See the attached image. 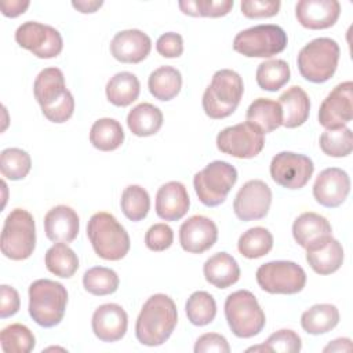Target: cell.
Instances as JSON below:
<instances>
[{
    "instance_id": "6da1fadb",
    "label": "cell",
    "mask_w": 353,
    "mask_h": 353,
    "mask_svg": "<svg viewBox=\"0 0 353 353\" xmlns=\"http://www.w3.org/2000/svg\"><path fill=\"white\" fill-rule=\"evenodd\" d=\"M178 323L176 305L165 294H154L143 303L135 323V336L145 346H160L174 332Z\"/></svg>"
},
{
    "instance_id": "7a4b0ae2",
    "label": "cell",
    "mask_w": 353,
    "mask_h": 353,
    "mask_svg": "<svg viewBox=\"0 0 353 353\" xmlns=\"http://www.w3.org/2000/svg\"><path fill=\"white\" fill-rule=\"evenodd\" d=\"M33 92L41 112L51 123H65L74 112V98L66 88L65 76L58 68L43 69L33 84Z\"/></svg>"
},
{
    "instance_id": "3957f363",
    "label": "cell",
    "mask_w": 353,
    "mask_h": 353,
    "mask_svg": "<svg viewBox=\"0 0 353 353\" xmlns=\"http://www.w3.org/2000/svg\"><path fill=\"white\" fill-rule=\"evenodd\" d=\"M87 237L95 254L106 261H120L130 251V236L109 212H95L87 223Z\"/></svg>"
},
{
    "instance_id": "277c9868",
    "label": "cell",
    "mask_w": 353,
    "mask_h": 353,
    "mask_svg": "<svg viewBox=\"0 0 353 353\" xmlns=\"http://www.w3.org/2000/svg\"><path fill=\"white\" fill-rule=\"evenodd\" d=\"M29 314L36 324L44 328L58 325L66 310L68 291L63 284L39 279L29 285Z\"/></svg>"
},
{
    "instance_id": "5b68a950",
    "label": "cell",
    "mask_w": 353,
    "mask_h": 353,
    "mask_svg": "<svg viewBox=\"0 0 353 353\" xmlns=\"http://www.w3.org/2000/svg\"><path fill=\"white\" fill-rule=\"evenodd\" d=\"M244 92L241 76L232 69L216 70L203 94V110L210 119H225L239 106Z\"/></svg>"
},
{
    "instance_id": "8992f818",
    "label": "cell",
    "mask_w": 353,
    "mask_h": 353,
    "mask_svg": "<svg viewBox=\"0 0 353 353\" xmlns=\"http://www.w3.org/2000/svg\"><path fill=\"white\" fill-rule=\"evenodd\" d=\"M341 48L331 37H317L305 44L296 58L301 76L310 83L328 81L339 62Z\"/></svg>"
},
{
    "instance_id": "52a82bcc",
    "label": "cell",
    "mask_w": 353,
    "mask_h": 353,
    "mask_svg": "<svg viewBox=\"0 0 353 353\" xmlns=\"http://www.w3.org/2000/svg\"><path fill=\"white\" fill-rule=\"evenodd\" d=\"M223 309L228 325L237 338H252L266 324V317L258 299L248 290H239L229 294Z\"/></svg>"
},
{
    "instance_id": "ba28073f",
    "label": "cell",
    "mask_w": 353,
    "mask_h": 353,
    "mask_svg": "<svg viewBox=\"0 0 353 353\" xmlns=\"http://www.w3.org/2000/svg\"><path fill=\"white\" fill-rule=\"evenodd\" d=\"M1 252L12 261L28 259L36 248V225L33 215L23 208H14L6 218L1 241Z\"/></svg>"
},
{
    "instance_id": "9c48e42d",
    "label": "cell",
    "mask_w": 353,
    "mask_h": 353,
    "mask_svg": "<svg viewBox=\"0 0 353 353\" xmlns=\"http://www.w3.org/2000/svg\"><path fill=\"white\" fill-rule=\"evenodd\" d=\"M288 37L279 25L263 23L239 32L233 40V50L248 58H270L287 47Z\"/></svg>"
},
{
    "instance_id": "30bf717a",
    "label": "cell",
    "mask_w": 353,
    "mask_h": 353,
    "mask_svg": "<svg viewBox=\"0 0 353 353\" xmlns=\"http://www.w3.org/2000/svg\"><path fill=\"white\" fill-rule=\"evenodd\" d=\"M237 181V170L228 161L215 160L194 174L193 186L199 200L207 207L222 204Z\"/></svg>"
},
{
    "instance_id": "8fae6325",
    "label": "cell",
    "mask_w": 353,
    "mask_h": 353,
    "mask_svg": "<svg viewBox=\"0 0 353 353\" xmlns=\"http://www.w3.org/2000/svg\"><path fill=\"white\" fill-rule=\"evenodd\" d=\"M258 285L269 294L294 295L303 290L306 273L302 266L292 261H270L256 270Z\"/></svg>"
},
{
    "instance_id": "7c38bea8",
    "label": "cell",
    "mask_w": 353,
    "mask_h": 353,
    "mask_svg": "<svg viewBox=\"0 0 353 353\" xmlns=\"http://www.w3.org/2000/svg\"><path fill=\"white\" fill-rule=\"evenodd\" d=\"M15 41L19 47L43 59L58 57L63 48L59 30L36 21H28L19 25L15 30Z\"/></svg>"
},
{
    "instance_id": "4fadbf2b",
    "label": "cell",
    "mask_w": 353,
    "mask_h": 353,
    "mask_svg": "<svg viewBox=\"0 0 353 353\" xmlns=\"http://www.w3.org/2000/svg\"><path fill=\"white\" fill-rule=\"evenodd\" d=\"M265 134L250 123H239L223 128L216 135V148L225 154L237 159H252L265 146Z\"/></svg>"
},
{
    "instance_id": "5bb4252c",
    "label": "cell",
    "mask_w": 353,
    "mask_h": 353,
    "mask_svg": "<svg viewBox=\"0 0 353 353\" xmlns=\"http://www.w3.org/2000/svg\"><path fill=\"white\" fill-rule=\"evenodd\" d=\"M269 171L272 179L281 188L301 189L312 178L314 165L312 159L305 154L280 152L272 159Z\"/></svg>"
},
{
    "instance_id": "9a60e30c",
    "label": "cell",
    "mask_w": 353,
    "mask_h": 353,
    "mask_svg": "<svg viewBox=\"0 0 353 353\" xmlns=\"http://www.w3.org/2000/svg\"><path fill=\"white\" fill-rule=\"evenodd\" d=\"M272 204V190L261 179L247 181L237 192L233 211L240 221H256L268 215Z\"/></svg>"
},
{
    "instance_id": "2e32d148",
    "label": "cell",
    "mask_w": 353,
    "mask_h": 353,
    "mask_svg": "<svg viewBox=\"0 0 353 353\" xmlns=\"http://www.w3.org/2000/svg\"><path fill=\"white\" fill-rule=\"evenodd\" d=\"M353 119V83H339L325 97L319 109V123L325 130L346 127Z\"/></svg>"
},
{
    "instance_id": "e0dca14e",
    "label": "cell",
    "mask_w": 353,
    "mask_h": 353,
    "mask_svg": "<svg viewBox=\"0 0 353 353\" xmlns=\"http://www.w3.org/2000/svg\"><path fill=\"white\" fill-rule=\"evenodd\" d=\"M350 178L347 172L338 167L323 170L313 185L314 200L327 208L339 207L349 196Z\"/></svg>"
},
{
    "instance_id": "ac0fdd59",
    "label": "cell",
    "mask_w": 353,
    "mask_h": 353,
    "mask_svg": "<svg viewBox=\"0 0 353 353\" xmlns=\"http://www.w3.org/2000/svg\"><path fill=\"white\" fill-rule=\"evenodd\" d=\"M218 240V228L215 222L204 215L188 218L179 228L181 247L190 254H203Z\"/></svg>"
},
{
    "instance_id": "d6986e66",
    "label": "cell",
    "mask_w": 353,
    "mask_h": 353,
    "mask_svg": "<svg viewBox=\"0 0 353 353\" xmlns=\"http://www.w3.org/2000/svg\"><path fill=\"white\" fill-rule=\"evenodd\" d=\"M91 327L94 335L102 342L120 341L128 327L127 312L117 303H105L95 309Z\"/></svg>"
},
{
    "instance_id": "ffe728a7",
    "label": "cell",
    "mask_w": 353,
    "mask_h": 353,
    "mask_svg": "<svg viewBox=\"0 0 353 353\" xmlns=\"http://www.w3.org/2000/svg\"><path fill=\"white\" fill-rule=\"evenodd\" d=\"M339 15L341 4L336 0H301L295 6L298 22L312 30L334 26Z\"/></svg>"
},
{
    "instance_id": "44dd1931",
    "label": "cell",
    "mask_w": 353,
    "mask_h": 353,
    "mask_svg": "<svg viewBox=\"0 0 353 353\" xmlns=\"http://www.w3.org/2000/svg\"><path fill=\"white\" fill-rule=\"evenodd\" d=\"M150 50V37L139 29L120 30L110 41L113 58L123 63H139L149 55Z\"/></svg>"
},
{
    "instance_id": "7402d4cb",
    "label": "cell",
    "mask_w": 353,
    "mask_h": 353,
    "mask_svg": "<svg viewBox=\"0 0 353 353\" xmlns=\"http://www.w3.org/2000/svg\"><path fill=\"white\" fill-rule=\"evenodd\" d=\"M190 199L183 183L170 181L156 193V214L164 221H179L189 211Z\"/></svg>"
},
{
    "instance_id": "603a6c76",
    "label": "cell",
    "mask_w": 353,
    "mask_h": 353,
    "mask_svg": "<svg viewBox=\"0 0 353 353\" xmlns=\"http://www.w3.org/2000/svg\"><path fill=\"white\" fill-rule=\"evenodd\" d=\"M80 229L77 212L68 205H57L44 216V232L54 243H72Z\"/></svg>"
},
{
    "instance_id": "cb8c5ba5",
    "label": "cell",
    "mask_w": 353,
    "mask_h": 353,
    "mask_svg": "<svg viewBox=\"0 0 353 353\" xmlns=\"http://www.w3.org/2000/svg\"><path fill=\"white\" fill-rule=\"evenodd\" d=\"M343 247L332 236L306 250V262L321 276L335 273L343 263Z\"/></svg>"
},
{
    "instance_id": "d4e9b609",
    "label": "cell",
    "mask_w": 353,
    "mask_h": 353,
    "mask_svg": "<svg viewBox=\"0 0 353 353\" xmlns=\"http://www.w3.org/2000/svg\"><path fill=\"white\" fill-rule=\"evenodd\" d=\"M292 236L295 241L305 250L319 244L324 239L332 236L331 223L320 214L303 212L292 223Z\"/></svg>"
},
{
    "instance_id": "484cf974",
    "label": "cell",
    "mask_w": 353,
    "mask_h": 353,
    "mask_svg": "<svg viewBox=\"0 0 353 353\" xmlns=\"http://www.w3.org/2000/svg\"><path fill=\"white\" fill-rule=\"evenodd\" d=\"M283 124L285 128H296L306 123L310 113V99L303 88L292 85L279 97Z\"/></svg>"
},
{
    "instance_id": "4316f807",
    "label": "cell",
    "mask_w": 353,
    "mask_h": 353,
    "mask_svg": "<svg viewBox=\"0 0 353 353\" xmlns=\"http://www.w3.org/2000/svg\"><path fill=\"white\" fill-rule=\"evenodd\" d=\"M205 280L216 288H228L240 279L237 261L228 252H216L210 256L203 266Z\"/></svg>"
},
{
    "instance_id": "83f0119b",
    "label": "cell",
    "mask_w": 353,
    "mask_h": 353,
    "mask_svg": "<svg viewBox=\"0 0 353 353\" xmlns=\"http://www.w3.org/2000/svg\"><path fill=\"white\" fill-rule=\"evenodd\" d=\"M247 123L255 125L262 134H269L283 124V114L279 102L269 98H256L247 109Z\"/></svg>"
},
{
    "instance_id": "f1b7e54d",
    "label": "cell",
    "mask_w": 353,
    "mask_h": 353,
    "mask_svg": "<svg viewBox=\"0 0 353 353\" xmlns=\"http://www.w3.org/2000/svg\"><path fill=\"white\" fill-rule=\"evenodd\" d=\"M161 110L148 102H142L132 108L127 114V125L137 137H150L159 132L163 125Z\"/></svg>"
},
{
    "instance_id": "f546056e",
    "label": "cell",
    "mask_w": 353,
    "mask_h": 353,
    "mask_svg": "<svg viewBox=\"0 0 353 353\" xmlns=\"http://www.w3.org/2000/svg\"><path fill=\"white\" fill-rule=\"evenodd\" d=\"M106 98L114 106H128L138 99L141 84L131 72H119L106 84Z\"/></svg>"
},
{
    "instance_id": "4dcf8cb0",
    "label": "cell",
    "mask_w": 353,
    "mask_h": 353,
    "mask_svg": "<svg viewBox=\"0 0 353 353\" xmlns=\"http://www.w3.org/2000/svg\"><path fill=\"white\" fill-rule=\"evenodd\" d=\"M339 323V312L335 305L317 303L301 316V325L303 331L310 335H321L334 330Z\"/></svg>"
},
{
    "instance_id": "1f68e13d",
    "label": "cell",
    "mask_w": 353,
    "mask_h": 353,
    "mask_svg": "<svg viewBox=\"0 0 353 353\" xmlns=\"http://www.w3.org/2000/svg\"><path fill=\"white\" fill-rule=\"evenodd\" d=\"M182 87V74L176 68L160 66L154 69L148 79L150 94L159 101H171Z\"/></svg>"
},
{
    "instance_id": "d6a6232c",
    "label": "cell",
    "mask_w": 353,
    "mask_h": 353,
    "mask_svg": "<svg viewBox=\"0 0 353 353\" xmlns=\"http://www.w3.org/2000/svg\"><path fill=\"white\" fill-rule=\"evenodd\" d=\"M90 142L95 149L102 152L116 150L124 142V130L114 119H98L90 130Z\"/></svg>"
},
{
    "instance_id": "836d02e7",
    "label": "cell",
    "mask_w": 353,
    "mask_h": 353,
    "mask_svg": "<svg viewBox=\"0 0 353 353\" xmlns=\"http://www.w3.org/2000/svg\"><path fill=\"white\" fill-rule=\"evenodd\" d=\"M44 262L48 272L62 279L72 277L79 269V258L66 243H55L50 247L46 252Z\"/></svg>"
},
{
    "instance_id": "e575fe53",
    "label": "cell",
    "mask_w": 353,
    "mask_h": 353,
    "mask_svg": "<svg viewBox=\"0 0 353 353\" xmlns=\"http://www.w3.org/2000/svg\"><path fill=\"white\" fill-rule=\"evenodd\" d=\"M291 77L290 65L284 59H269L258 65L255 79L261 90L279 91L283 88Z\"/></svg>"
},
{
    "instance_id": "d590c367",
    "label": "cell",
    "mask_w": 353,
    "mask_h": 353,
    "mask_svg": "<svg viewBox=\"0 0 353 353\" xmlns=\"http://www.w3.org/2000/svg\"><path fill=\"white\" fill-rule=\"evenodd\" d=\"M273 248L272 233L262 226L250 228L245 230L237 241L239 252L248 259H256L265 256Z\"/></svg>"
},
{
    "instance_id": "8d00e7d4",
    "label": "cell",
    "mask_w": 353,
    "mask_h": 353,
    "mask_svg": "<svg viewBox=\"0 0 353 353\" xmlns=\"http://www.w3.org/2000/svg\"><path fill=\"white\" fill-rule=\"evenodd\" d=\"M185 312L188 320L193 325L204 327L214 321L216 316V302L210 292L196 291L188 298L185 303Z\"/></svg>"
},
{
    "instance_id": "74e56055",
    "label": "cell",
    "mask_w": 353,
    "mask_h": 353,
    "mask_svg": "<svg viewBox=\"0 0 353 353\" xmlns=\"http://www.w3.org/2000/svg\"><path fill=\"white\" fill-rule=\"evenodd\" d=\"M120 284V279L117 273L105 266H94L85 270L83 276L84 290L92 295L103 296L110 295L117 291Z\"/></svg>"
},
{
    "instance_id": "f35d334b",
    "label": "cell",
    "mask_w": 353,
    "mask_h": 353,
    "mask_svg": "<svg viewBox=\"0 0 353 353\" xmlns=\"http://www.w3.org/2000/svg\"><path fill=\"white\" fill-rule=\"evenodd\" d=\"M120 207L125 218L130 221H142L150 210L149 193L139 185H130L121 193Z\"/></svg>"
},
{
    "instance_id": "ab89813d",
    "label": "cell",
    "mask_w": 353,
    "mask_h": 353,
    "mask_svg": "<svg viewBox=\"0 0 353 353\" xmlns=\"http://www.w3.org/2000/svg\"><path fill=\"white\" fill-rule=\"evenodd\" d=\"M0 342L6 353H29L34 349L36 338L26 325L15 323L1 330Z\"/></svg>"
},
{
    "instance_id": "60d3db41",
    "label": "cell",
    "mask_w": 353,
    "mask_h": 353,
    "mask_svg": "<svg viewBox=\"0 0 353 353\" xmlns=\"http://www.w3.org/2000/svg\"><path fill=\"white\" fill-rule=\"evenodd\" d=\"M32 168V159L23 149L7 148L0 154L1 175L11 181L23 179Z\"/></svg>"
},
{
    "instance_id": "b9f144b4",
    "label": "cell",
    "mask_w": 353,
    "mask_h": 353,
    "mask_svg": "<svg viewBox=\"0 0 353 353\" xmlns=\"http://www.w3.org/2000/svg\"><path fill=\"white\" fill-rule=\"evenodd\" d=\"M320 149L330 157H346L353 150V135L349 127L325 130L319 139Z\"/></svg>"
},
{
    "instance_id": "7bdbcfd3",
    "label": "cell",
    "mask_w": 353,
    "mask_h": 353,
    "mask_svg": "<svg viewBox=\"0 0 353 353\" xmlns=\"http://www.w3.org/2000/svg\"><path fill=\"white\" fill-rule=\"evenodd\" d=\"M233 0H181L178 1L179 10L190 17H225L233 8Z\"/></svg>"
},
{
    "instance_id": "ee69618b",
    "label": "cell",
    "mask_w": 353,
    "mask_h": 353,
    "mask_svg": "<svg viewBox=\"0 0 353 353\" xmlns=\"http://www.w3.org/2000/svg\"><path fill=\"white\" fill-rule=\"evenodd\" d=\"M268 352L295 353L302 349L301 336L292 330H279L273 332L265 342Z\"/></svg>"
},
{
    "instance_id": "f6af8a7d",
    "label": "cell",
    "mask_w": 353,
    "mask_h": 353,
    "mask_svg": "<svg viewBox=\"0 0 353 353\" xmlns=\"http://www.w3.org/2000/svg\"><path fill=\"white\" fill-rule=\"evenodd\" d=\"M174 243V232L167 223L152 225L145 234V244L150 251L161 252Z\"/></svg>"
},
{
    "instance_id": "bcb514c9",
    "label": "cell",
    "mask_w": 353,
    "mask_h": 353,
    "mask_svg": "<svg viewBox=\"0 0 353 353\" xmlns=\"http://www.w3.org/2000/svg\"><path fill=\"white\" fill-rule=\"evenodd\" d=\"M281 3L279 0H243L240 3L241 14L251 19L270 18L277 15Z\"/></svg>"
},
{
    "instance_id": "7dc6e473",
    "label": "cell",
    "mask_w": 353,
    "mask_h": 353,
    "mask_svg": "<svg viewBox=\"0 0 353 353\" xmlns=\"http://www.w3.org/2000/svg\"><path fill=\"white\" fill-rule=\"evenodd\" d=\"M157 52L164 58H178L183 52V39L179 33H163L156 41Z\"/></svg>"
},
{
    "instance_id": "c3c4849f",
    "label": "cell",
    "mask_w": 353,
    "mask_h": 353,
    "mask_svg": "<svg viewBox=\"0 0 353 353\" xmlns=\"http://www.w3.org/2000/svg\"><path fill=\"white\" fill-rule=\"evenodd\" d=\"M208 352L229 353L230 346L223 335L216 332H207L197 338L194 343V353H208Z\"/></svg>"
},
{
    "instance_id": "681fc988",
    "label": "cell",
    "mask_w": 353,
    "mask_h": 353,
    "mask_svg": "<svg viewBox=\"0 0 353 353\" xmlns=\"http://www.w3.org/2000/svg\"><path fill=\"white\" fill-rule=\"evenodd\" d=\"M21 306L18 291L7 284L0 287V317L7 319L14 316Z\"/></svg>"
},
{
    "instance_id": "f907efd6",
    "label": "cell",
    "mask_w": 353,
    "mask_h": 353,
    "mask_svg": "<svg viewBox=\"0 0 353 353\" xmlns=\"http://www.w3.org/2000/svg\"><path fill=\"white\" fill-rule=\"evenodd\" d=\"M29 6H30V1L28 0H1L0 1L1 14L8 18L19 17L28 10Z\"/></svg>"
},
{
    "instance_id": "816d5d0a",
    "label": "cell",
    "mask_w": 353,
    "mask_h": 353,
    "mask_svg": "<svg viewBox=\"0 0 353 353\" xmlns=\"http://www.w3.org/2000/svg\"><path fill=\"white\" fill-rule=\"evenodd\" d=\"M72 6L80 11L81 14H92L95 11H98L102 6L103 1H98V0H77V1H72Z\"/></svg>"
},
{
    "instance_id": "f5cc1de1",
    "label": "cell",
    "mask_w": 353,
    "mask_h": 353,
    "mask_svg": "<svg viewBox=\"0 0 353 353\" xmlns=\"http://www.w3.org/2000/svg\"><path fill=\"white\" fill-rule=\"evenodd\" d=\"M352 350V341L349 338H338L330 342L323 352H350Z\"/></svg>"
}]
</instances>
